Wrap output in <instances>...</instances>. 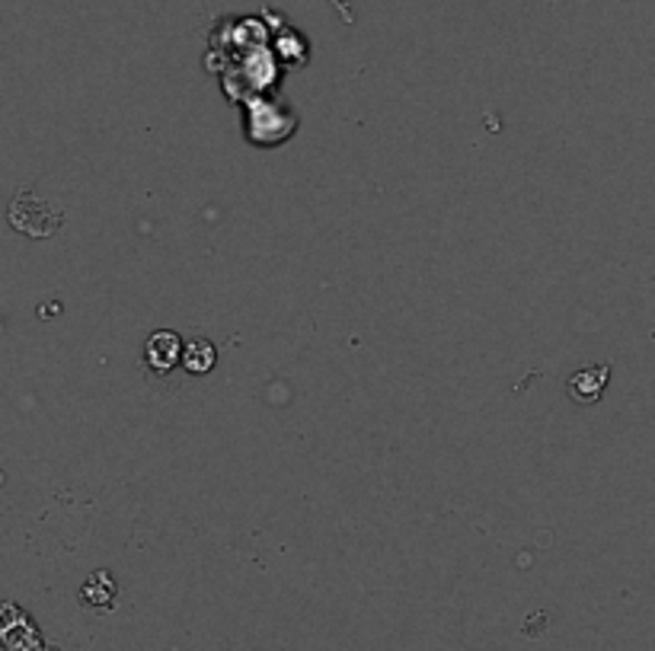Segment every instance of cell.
Wrapping results in <instances>:
<instances>
[{"mask_svg": "<svg viewBox=\"0 0 655 651\" xmlns=\"http://www.w3.org/2000/svg\"><path fill=\"white\" fill-rule=\"evenodd\" d=\"M215 362H218V352H215V345H212L208 339H192V342L185 345V352H182V364H185V370H192V374L212 370Z\"/></svg>", "mask_w": 655, "mask_h": 651, "instance_id": "cell-5", "label": "cell"}, {"mask_svg": "<svg viewBox=\"0 0 655 651\" xmlns=\"http://www.w3.org/2000/svg\"><path fill=\"white\" fill-rule=\"evenodd\" d=\"M608 377H611V364H595V367H583L569 377V397L583 406L598 402L605 387H608Z\"/></svg>", "mask_w": 655, "mask_h": 651, "instance_id": "cell-3", "label": "cell"}, {"mask_svg": "<svg viewBox=\"0 0 655 651\" xmlns=\"http://www.w3.org/2000/svg\"><path fill=\"white\" fill-rule=\"evenodd\" d=\"M80 597L93 610H110L112 601H115V581H112L110 572H93L90 579L83 581Z\"/></svg>", "mask_w": 655, "mask_h": 651, "instance_id": "cell-4", "label": "cell"}, {"mask_svg": "<svg viewBox=\"0 0 655 651\" xmlns=\"http://www.w3.org/2000/svg\"><path fill=\"white\" fill-rule=\"evenodd\" d=\"M3 646L7 651H52L45 646V639L38 636V629L33 626V619L26 614H20L13 604L3 607Z\"/></svg>", "mask_w": 655, "mask_h": 651, "instance_id": "cell-1", "label": "cell"}, {"mask_svg": "<svg viewBox=\"0 0 655 651\" xmlns=\"http://www.w3.org/2000/svg\"><path fill=\"white\" fill-rule=\"evenodd\" d=\"M182 342L177 332H170V329H160V332H154L150 339H147L145 345V362L150 370H157V374H170L182 358Z\"/></svg>", "mask_w": 655, "mask_h": 651, "instance_id": "cell-2", "label": "cell"}]
</instances>
